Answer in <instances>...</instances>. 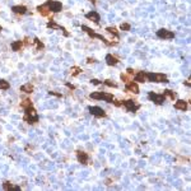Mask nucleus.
Instances as JSON below:
<instances>
[{
    "mask_svg": "<svg viewBox=\"0 0 191 191\" xmlns=\"http://www.w3.org/2000/svg\"><path fill=\"white\" fill-rule=\"evenodd\" d=\"M92 83H93V84H98V83H99V80H97V79H93V80H92Z\"/></svg>",
    "mask_w": 191,
    "mask_h": 191,
    "instance_id": "c756f323",
    "label": "nucleus"
},
{
    "mask_svg": "<svg viewBox=\"0 0 191 191\" xmlns=\"http://www.w3.org/2000/svg\"><path fill=\"white\" fill-rule=\"evenodd\" d=\"M107 31H108L110 33H114V35H117V31H116V28H115V27H108V28H107Z\"/></svg>",
    "mask_w": 191,
    "mask_h": 191,
    "instance_id": "cd10ccee",
    "label": "nucleus"
},
{
    "mask_svg": "<svg viewBox=\"0 0 191 191\" xmlns=\"http://www.w3.org/2000/svg\"><path fill=\"white\" fill-rule=\"evenodd\" d=\"M124 105L129 111H135V110L139 108V105H135L134 101H126V102H124Z\"/></svg>",
    "mask_w": 191,
    "mask_h": 191,
    "instance_id": "6e6552de",
    "label": "nucleus"
},
{
    "mask_svg": "<svg viewBox=\"0 0 191 191\" xmlns=\"http://www.w3.org/2000/svg\"><path fill=\"white\" fill-rule=\"evenodd\" d=\"M13 12L18 13V14H24L27 12V8L23 5H15V6H13Z\"/></svg>",
    "mask_w": 191,
    "mask_h": 191,
    "instance_id": "f8f14e48",
    "label": "nucleus"
},
{
    "mask_svg": "<svg viewBox=\"0 0 191 191\" xmlns=\"http://www.w3.org/2000/svg\"><path fill=\"white\" fill-rule=\"evenodd\" d=\"M4 189H5V190H9V189H12V185H10L9 182H5V184H4Z\"/></svg>",
    "mask_w": 191,
    "mask_h": 191,
    "instance_id": "c85d7f7f",
    "label": "nucleus"
},
{
    "mask_svg": "<svg viewBox=\"0 0 191 191\" xmlns=\"http://www.w3.org/2000/svg\"><path fill=\"white\" fill-rule=\"evenodd\" d=\"M46 5L50 8V10H52V12H55V13L60 12L61 8H63L61 3H59V1H54V0H48V1L46 3Z\"/></svg>",
    "mask_w": 191,
    "mask_h": 191,
    "instance_id": "7ed1b4c3",
    "label": "nucleus"
},
{
    "mask_svg": "<svg viewBox=\"0 0 191 191\" xmlns=\"http://www.w3.org/2000/svg\"><path fill=\"white\" fill-rule=\"evenodd\" d=\"M157 36L160 38H172L173 37V33L171 31H167V29H159L157 32Z\"/></svg>",
    "mask_w": 191,
    "mask_h": 191,
    "instance_id": "39448f33",
    "label": "nucleus"
},
{
    "mask_svg": "<svg viewBox=\"0 0 191 191\" xmlns=\"http://www.w3.org/2000/svg\"><path fill=\"white\" fill-rule=\"evenodd\" d=\"M175 107L177 110H182V111H186L187 110V102L182 101V99H178L176 103H175Z\"/></svg>",
    "mask_w": 191,
    "mask_h": 191,
    "instance_id": "1a4fd4ad",
    "label": "nucleus"
},
{
    "mask_svg": "<svg viewBox=\"0 0 191 191\" xmlns=\"http://www.w3.org/2000/svg\"><path fill=\"white\" fill-rule=\"evenodd\" d=\"M37 10L41 13V14H42V15H45V17L50 14V8H48L46 4H45V5H41V6H38Z\"/></svg>",
    "mask_w": 191,
    "mask_h": 191,
    "instance_id": "9b49d317",
    "label": "nucleus"
},
{
    "mask_svg": "<svg viewBox=\"0 0 191 191\" xmlns=\"http://www.w3.org/2000/svg\"><path fill=\"white\" fill-rule=\"evenodd\" d=\"M147 78H149L152 82H155V83H166L167 82V78L163 74H153V73H149L147 74Z\"/></svg>",
    "mask_w": 191,
    "mask_h": 191,
    "instance_id": "f03ea898",
    "label": "nucleus"
},
{
    "mask_svg": "<svg viewBox=\"0 0 191 191\" xmlns=\"http://www.w3.org/2000/svg\"><path fill=\"white\" fill-rule=\"evenodd\" d=\"M164 96H167V97H169L171 99H173V98H176V94L173 93V92H171V91H164Z\"/></svg>",
    "mask_w": 191,
    "mask_h": 191,
    "instance_id": "5701e85b",
    "label": "nucleus"
},
{
    "mask_svg": "<svg viewBox=\"0 0 191 191\" xmlns=\"http://www.w3.org/2000/svg\"><path fill=\"white\" fill-rule=\"evenodd\" d=\"M9 88V83L6 80H0V89H8Z\"/></svg>",
    "mask_w": 191,
    "mask_h": 191,
    "instance_id": "4be33fe9",
    "label": "nucleus"
},
{
    "mask_svg": "<svg viewBox=\"0 0 191 191\" xmlns=\"http://www.w3.org/2000/svg\"><path fill=\"white\" fill-rule=\"evenodd\" d=\"M50 28H54V29H60V26H57L56 23H54V22H50L48 24H47Z\"/></svg>",
    "mask_w": 191,
    "mask_h": 191,
    "instance_id": "a878e982",
    "label": "nucleus"
},
{
    "mask_svg": "<svg viewBox=\"0 0 191 191\" xmlns=\"http://www.w3.org/2000/svg\"><path fill=\"white\" fill-rule=\"evenodd\" d=\"M115 105H116V106H121V102H120V101H116Z\"/></svg>",
    "mask_w": 191,
    "mask_h": 191,
    "instance_id": "7c9ffc66",
    "label": "nucleus"
},
{
    "mask_svg": "<svg viewBox=\"0 0 191 191\" xmlns=\"http://www.w3.org/2000/svg\"><path fill=\"white\" fill-rule=\"evenodd\" d=\"M0 31H1V27H0Z\"/></svg>",
    "mask_w": 191,
    "mask_h": 191,
    "instance_id": "2f4dec72",
    "label": "nucleus"
},
{
    "mask_svg": "<svg viewBox=\"0 0 191 191\" xmlns=\"http://www.w3.org/2000/svg\"><path fill=\"white\" fill-rule=\"evenodd\" d=\"M106 85H108V87H117V83H115L114 80H106Z\"/></svg>",
    "mask_w": 191,
    "mask_h": 191,
    "instance_id": "bb28decb",
    "label": "nucleus"
},
{
    "mask_svg": "<svg viewBox=\"0 0 191 191\" xmlns=\"http://www.w3.org/2000/svg\"><path fill=\"white\" fill-rule=\"evenodd\" d=\"M91 98H93V99H101L102 98V92H93V93H91Z\"/></svg>",
    "mask_w": 191,
    "mask_h": 191,
    "instance_id": "6ab92c4d",
    "label": "nucleus"
},
{
    "mask_svg": "<svg viewBox=\"0 0 191 191\" xmlns=\"http://www.w3.org/2000/svg\"><path fill=\"white\" fill-rule=\"evenodd\" d=\"M21 106H22L23 108H26V110H27V108L32 107V103H31V101H29V99H24V101L21 103Z\"/></svg>",
    "mask_w": 191,
    "mask_h": 191,
    "instance_id": "aec40b11",
    "label": "nucleus"
},
{
    "mask_svg": "<svg viewBox=\"0 0 191 191\" xmlns=\"http://www.w3.org/2000/svg\"><path fill=\"white\" fill-rule=\"evenodd\" d=\"M106 61H107L108 65H116V64L118 63L117 59H116L115 56H112V55H107V56H106Z\"/></svg>",
    "mask_w": 191,
    "mask_h": 191,
    "instance_id": "2eb2a0df",
    "label": "nucleus"
},
{
    "mask_svg": "<svg viewBox=\"0 0 191 191\" xmlns=\"http://www.w3.org/2000/svg\"><path fill=\"white\" fill-rule=\"evenodd\" d=\"M22 41H17V42H13L12 43V48H13V51H18L21 47H22Z\"/></svg>",
    "mask_w": 191,
    "mask_h": 191,
    "instance_id": "f3484780",
    "label": "nucleus"
},
{
    "mask_svg": "<svg viewBox=\"0 0 191 191\" xmlns=\"http://www.w3.org/2000/svg\"><path fill=\"white\" fill-rule=\"evenodd\" d=\"M21 91L22 92H26V93H32L33 92V85L29 84V83H27V84H24V85L21 87Z\"/></svg>",
    "mask_w": 191,
    "mask_h": 191,
    "instance_id": "4468645a",
    "label": "nucleus"
},
{
    "mask_svg": "<svg viewBox=\"0 0 191 191\" xmlns=\"http://www.w3.org/2000/svg\"><path fill=\"white\" fill-rule=\"evenodd\" d=\"M70 73H72L73 75H78V74L80 73V69H79L78 66H74V68H72V70H70Z\"/></svg>",
    "mask_w": 191,
    "mask_h": 191,
    "instance_id": "393cba45",
    "label": "nucleus"
},
{
    "mask_svg": "<svg viewBox=\"0 0 191 191\" xmlns=\"http://www.w3.org/2000/svg\"><path fill=\"white\" fill-rule=\"evenodd\" d=\"M126 89H127L129 92L135 93V94L139 93V87H138L136 83H127V84H126Z\"/></svg>",
    "mask_w": 191,
    "mask_h": 191,
    "instance_id": "0eeeda50",
    "label": "nucleus"
},
{
    "mask_svg": "<svg viewBox=\"0 0 191 191\" xmlns=\"http://www.w3.org/2000/svg\"><path fill=\"white\" fill-rule=\"evenodd\" d=\"M149 98L153 99L157 105H162L163 103V101H164V96L163 94H155V93H149Z\"/></svg>",
    "mask_w": 191,
    "mask_h": 191,
    "instance_id": "20e7f679",
    "label": "nucleus"
},
{
    "mask_svg": "<svg viewBox=\"0 0 191 191\" xmlns=\"http://www.w3.org/2000/svg\"><path fill=\"white\" fill-rule=\"evenodd\" d=\"M120 28H121L122 31H129V29H130V24H129V23H121Z\"/></svg>",
    "mask_w": 191,
    "mask_h": 191,
    "instance_id": "b1692460",
    "label": "nucleus"
},
{
    "mask_svg": "<svg viewBox=\"0 0 191 191\" xmlns=\"http://www.w3.org/2000/svg\"><path fill=\"white\" fill-rule=\"evenodd\" d=\"M89 112L92 115H94V116H98V117H103L106 115L105 111L102 108H99V107H89Z\"/></svg>",
    "mask_w": 191,
    "mask_h": 191,
    "instance_id": "423d86ee",
    "label": "nucleus"
},
{
    "mask_svg": "<svg viewBox=\"0 0 191 191\" xmlns=\"http://www.w3.org/2000/svg\"><path fill=\"white\" fill-rule=\"evenodd\" d=\"M88 19H91V21H93V22H96V23H98L99 22V15H98V13H96V12H89V13H87V15H85Z\"/></svg>",
    "mask_w": 191,
    "mask_h": 191,
    "instance_id": "9d476101",
    "label": "nucleus"
},
{
    "mask_svg": "<svg viewBox=\"0 0 191 191\" xmlns=\"http://www.w3.org/2000/svg\"><path fill=\"white\" fill-rule=\"evenodd\" d=\"M135 80H136V82H143V83H144V82L147 80V74H145V73H143V72L138 73L136 76H135Z\"/></svg>",
    "mask_w": 191,
    "mask_h": 191,
    "instance_id": "dca6fc26",
    "label": "nucleus"
},
{
    "mask_svg": "<svg viewBox=\"0 0 191 191\" xmlns=\"http://www.w3.org/2000/svg\"><path fill=\"white\" fill-rule=\"evenodd\" d=\"M131 75H133V74H130V73H126V74H121V79H122V80H125L126 83H129V82L131 80Z\"/></svg>",
    "mask_w": 191,
    "mask_h": 191,
    "instance_id": "412c9836",
    "label": "nucleus"
},
{
    "mask_svg": "<svg viewBox=\"0 0 191 191\" xmlns=\"http://www.w3.org/2000/svg\"><path fill=\"white\" fill-rule=\"evenodd\" d=\"M24 120L28 121L29 124H35V122H37L38 116H37V114H36V111H35L32 107L27 108V112H26V116H24Z\"/></svg>",
    "mask_w": 191,
    "mask_h": 191,
    "instance_id": "f257e3e1",
    "label": "nucleus"
},
{
    "mask_svg": "<svg viewBox=\"0 0 191 191\" xmlns=\"http://www.w3.org/2000/svg\"><path fill=\"white\" fill-rule=\"evenodd\" d=\"M102 98H103L106 102H112V99H114L112 94H110V93H102Z\"/></svg>",
    "mask_w": 191,
    "mask_h": 191,
    "instance_id": "a211bd4d",
    "label": "nucleus"
},
{
    "mask_svg": "<svg viewBox=\"0 0 191 191\" xmlns=\"http://www.w3.org/2000/svg\"><path fill=\"white\" fill-rule=\"evenodd\" d=\"M78 160L80 163H87L88 162V155L84 152H78Z\"/></svg>",
    "mask_w": 191,
    "mask_h": 191,
    "instance_id": "ddd939ff",
    "label": "nucleus"
}]
</instances>
